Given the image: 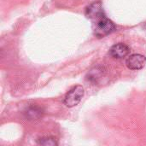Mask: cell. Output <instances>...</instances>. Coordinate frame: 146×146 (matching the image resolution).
Masks as SVG:
<instances>
[{"label":"cell","mask_w":146,"mask_h":146,"mask_svg":"<svg viewBox=\"0 0 146 146\" xmlns=\"http://www.w3.org/2000/svg\"><path fill=\"white\" fill-rule=\"evenodd\" d=\"M96 21H97L94 27V33L99 38L104 37L111 33L115 29V26L114 22L110 19H108L105 15L96 19Z\"/></svg>","instance_id":"6da1fadb"},{"label":"cell","mask_w":146,"mask_h":146,"mask_svg":"<svg viewBox=\"0 0 146 146\" xmlns=\"http://www.w3.org/2000/svg\"><path fill=\"white\" fill-rule=\"evenodd\" d=\"M85 90L82 86H75L73 88H71L68 92L66 94L63 104L68 108H72L80 104L82 98L84 97Z\"/></svg>","instance_id":"7a4b0ae2"},{"label":"cell","mask_w":146,"mask_h":146,"mask_svg":"<svg viewBox=\"0 0 146 146\" xmlns=\"http://www.w3.org/2000/svg\"><path fill=\"white\" fill-rule=\"evenodd\" d=\"M127 67L131 70H139L146 65V57L140 54H133L126 61Z\"/></svg>","instance_id":"3957f363"},{"label":"cell","mask_w":146,"mask_h":146,"mask_svg":"<svg viewBox=\"0 0 146 146\" xmlns=\"http://www.w3.org/2000/svg\"><path fill=\"white\" fill-rule=\"evenodd\" d=\"M130 52L129 47L123 44V43H118L114 44L110 49V55L116 59H121L126 57Z\"/></svg>","instance_id":"277c9868"},{"label":"cell","mask_w":146,"mask_h":146,"mask_svg":"<svg viewBox=\"0 0 146 146\" xmlns=\"http://www.w3.org/2000/svg\"><path fill=\"white\" fill-rule=\"evenodd\" d=\"M86 15L92 20H96L104 15L100 3H93L90 4L86 9Z\"/></svg>","instance_id":"5b68a950"},{"label":"cell","mask_w":146,"mask_h":146,"mask_svg":"<svg viewBox=\"0 0 146 146\" xmlns=\"http://www.w3.org/2000/svg\"><path fill=\"white\" fill-rule=\"evenodd\" d=\"M25 117L27 120L29 121H33V120H38L39 119L42 115H43V110L36 106H33V107H29L24 113Z\"/></svg>","instance_id":"8992f818"},{"label":"cell","mask_w":146,"mask_h":146,"mask_svg":"<svg viewBox=\"0 0 146 146\" xmlns=\"http://www.w3.org/2000/svg\"><path fill=\"white\" fill-rule=\"evenodd\" d=\"M104 74V68L102 67H96L92 68L87 74L86 78L91 82H96Z\"/></svg>","instance_id":"52a82bcc"},{"label":"cell","mask_w":146,"mask_h":146,"mask_svg":"<svg viewBox=\"0 0 146 146\" xmlns=\"http://www.w3.org/2000/svg\"><path fill=\"white\" fill-rule=\"evenodd\" d=\"M38 145L44 146H55L57 145V142L54 138L51 137H44V138H40L38 139L37 141Z\"/></svg>","instance_id":"ba28073f"}]
</instances>
